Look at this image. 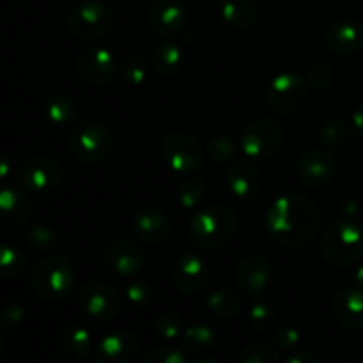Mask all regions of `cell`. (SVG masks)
<instances>
[{"label":"cell","instance_id":"18","mask_svg":"<svg viewBox=\"0 0 363 363\" xmlns=\"http://www.w3.org/2000/svg\"><path fill=\"white\" fill-rule=\"evenodd\" d=\"M103 261L113 275L121 279H133L142 272L145 262L144 250L128 240H116L103 252Z\"/></svg>","mask_w":363,"mask_h":363},{"label":"cell","instance_id":"44","mask_svg":"<svg viewBox=\"0 0 363 363\" xmlns=\"http://www.w3.org/2000/svg\"><path fill=\"white\" fill-rule=\"evenodd\" d=\"M339 215H340V218L362 222L363 204L354 197H344L342 201L339 202Z\"/></svg>","mask_w":363,"mask_h":363},{"label":"cell","instance_id":"15","mask_svg":"<svg viewBox=\"0 0 363 363\" xmlns=\"http://www.w3.org/2000/svg\"><path fill=\"white\" fill-rule=\"evenodd\" d=\"M77 69L82 80L92 87H108L117 77L116 57L99 46H91L78 53Z\"/></svg>","mask_w":363,"mask_h":363},{"label":"cell","instance_id":"35","mask_svg":"<svg viewBox=\"0 0 363 363\" xmlns=\"http://www.w3.org/2000/svg\"><path fill=\"white\" fill-rule=\"evenodd\" d=\"M240 363H279L280 353L279 347H273L269 344L255 342L250 346L243 347L238 354Z\"/></svg>","mask_w":363,"mask_h":363},{"label":"cell","instance_id":"48","mask_svg":"<svg viewBox=\"0 0 363 363\" xmlns=\"http://www.w3.org/2000/svg\"><path fill=\"white\" fill-rule=\"evenodd\" d=\"M353 279H354V282H357V286L360 287V289H363V262H360V264L354 268Z\"/></svg>","mask_w":363,"mask_h":363},{"label":"cell","instance_id":"23","mask_svg":"<svg viewBox=\"0 0 363 363\" xmlns=\"http://www.w3.org/2000/svg\"><path fill=\"white\" fill-rule=\"evenodd\" d=\"M332 314L342 328H363V289L350 287L339 291L332 301Z\"/></svg>","mask_w":363,"mask_h":363},{"label":"cell","instance_id":"45","mask_svg":"<svg viewBox=\"0 0 363 363\" xmlns=\"http://www.w3.org/2000/svg\"><path fill=\"white\" fill-rule=\"evenodd\" d=\"M25 315H27V311L21 303H16V301H11L4 307L2 311V326L7 328V326H18L23 323Z\"/></svg>","mask_w":363,"mask_h":363},{"label":"cell","instance_id":"28","mask_svg":"<svg viewBox=\"0 0 363 363\" xmlns=\"http://www.w3.org/2000/svg\"><path fill=\"white\" fill-rule=\"evenodd\" d=\"M60 344L77 360H85L94 351L91 332L82 325H67L60 332Z\"/></svg>","mask_w":363,"mask_h":363},{"label":"cell","instance_id":"32","mask_svg":"<svg viewBox=\"0 0 363 363\" xmlns=\"http://www.w3.org/2000/svg\"><path fill=\"white\" fill-rule=\"evenodd\" d=\"M206 188H208V183H206L204 177L191 176L188 179L181 181L176 191L177 204L183 209H195L204 199Z\"/></svg>","mask_w":363,"mask_h":363},{"label":"cell","instance_id":"38","mask_svg":"<svg viewBox=\"0 0 363 363\" xmlns=\"http://www.w3.org/2000/svg\"><path fill=\"white\" fill-rule=\"evenodd\" d=\"M184 323L174 312H162L155 318V330L165 340H179L184 332Z\"/></svg>","mask_w":363,"mask_h":363},{"label":"cell","instance_id":"39","mask_svg":"<svg viewBox=\"0 0 363 363\" xmlns=\"http://www.w3.org/2000/svg\"><path fill=\"white\" fill-rule=\"evenodd\" d=\"M275 308H273L272 303H264V301H259V303H254L248 311V323H250L252 330L259 333L268 332L269 328L275 323Z\"/></svg>","mask_w":363,"mask_h":363},{"label":"cell","instance_id":"10","mask_svg":"<svg viewBox=\"0 0 363 363\" xmlns=\"http://www.w3.org/2000/svg\"><path fill=\"white\" fill-rule=\"evenodd\" d=\"M163 162L177 174H191L204 163L206 149L194 135L184 131H172L160 144Z\"/></svg>","mask_w":363,"mask_h":363},{"label":"cell","instance_id":"42","mask_svg":"<svg viewBox=\"0 0 363 363\" xmlns=\"http://www.w3.org/2000/svg\"><path fill=\"white\" fill-rule=\"evenodd\" d=\"M300 340H301L300 330L294 328V326H291V325L280 326V328L275 332V335H273L275 347H279V350H282V351L296 350L298 344H300Z\"/></svg>","mask_w":363,"mask_h":363},{"label":"cell","instance_id":"6","mask_svg":"<svg viewBox=\"0 0 363 363\" xmlns=\"http://www.w3.org/2000/svg\"><path fill=\"white\" fill-rule=\"evenodd\" d=\"M67 145L78 162L84 165H94L108 158L113 149V137L101 123L85 121L71 130Z\"/></svg>","mask_w":363,"mask_h":363},{"label":"cell","instance_id":"41","mask_svg":"<svg viewBox=\"0 0 363 363\" xmlns=\"http://www.w3.org/2000/svg\"><path fill=\"white\" fill-rule=\"evenodd\" d=\"M147 363H186L188 353L183 347L176 346H160L145 354Z\"/></svg>","mask_w":363,"mask_h":363},{"label":"cell","instance_id":"25","mask_svg":"<svg viewBox=\"0 0 363 363\" xmlns=\"http://www.w3.org/2000/svg\"><path fill=\"white\" fill-rule=\"evenodd\" d=\"M220 14L229 27L236 30H250L257 21V9L252 0H222Z\"/></svg>","mask_w":363,"mask_h":363},{"label":"cell","instance_id":"34","mask_svg":"<svg viewBox=\"0 0 363 363\" xmlns=\"http://www.w3.org/2000/svg\"><path fill=\"white\" fill-rule=\"evenodd\" d=\"M206 152L215 163H227L236 156L238 144L230 135H215L206 145Z\"/></svg>","mask_w":363,"mask_h":363},{"label":"cell","instance_id":"46","mask_svg":"<svg viewBox=\"0 0 363 363\" xmlns=\"http://www.w3.org/2000/svg\"><path fill=\"white\" fill-rule=\"evenodd\" d=\"M284 362L286 363H321V358L315 353L308 350H293L287 351V354L284 357Z\"/></svg>","mask_w":363,"mask_h":363},{"label":"cell","instance_id":"37","mask_svg":"<svg viewBox=\"0 0 363 363\" xmlns=\"http://www.w3.org/2000/svg\"><path fill=\"white\" fill-rule=\"evenodd\" d=\"M124 296H126V301L130 303V307L138 311V308H145L151 303L152 296H155V291H152L151 284L142 279H137L128 282Z\"/></svg>","mask_w":363,"mask_h":363},{"label":"cell","instance_id":"22","mask_svg":"<svg viewBox=\"0 0 363 363\" xmlns=\"http://www.w3.org/2000/svg\"><path fill=\"white\" fill-rule=\"evenodd\" d=\"M325 43L333 55H354L363 48V23L353 18L335 21L326 30Z\"/></svg>","mask_w":363,"mask_h":363},{"label":"cell","instance_id":"5","mask_svg":"<svg viewBox=\"0 0 363 363\" xmlns=\"http://www.w3.org/2000/svg\"><path fill=\"white\" fill-rule=\"evenodd\" d=\"M286 142V130L282 124L269 117H259L250 121L241 130L240 144L247 158L262 162L280 152Z\"/></svg>","mask_w":363,"mask_h":363},{"label":"cell","instance_id":"3","mask_svg":"<svg viewBox=\"0 0 363 363\" xmlns=\"http://www.w3.org/2000/svg\"><path fill=\"white\" fill-rule=\"evenodd\" d=\"M323 259L333 268H350L363 257V227L354 220H335L319 243Z\"/></svg>","mask_w":363,"mask_h":363},{"label":"cell","instance_id":"29","mask_svg":"<svg viewBox=\"0 0 363 363\" xmlns=\"http://www.w3.org/2000/svg\"><path fill=\"white\" fill-rule=\"evenodd\" d=\"M208 308L216 318L233 319L241 312V298L230 289H216L208 296Z\"/></svg>","mask_w":363,"mask_h":363},{"label":"cell","instance_id":"47","mask_svg":"<svg viewBox=\"0 0 363 363\" xmlns=\"http://www.w3.org/2000/svg\"><path fill=\"white\" fill-rule=\"evenodd\" d=\"M351 130H353L354 140L363 144V105L354 108L351 113Z\"/></svg>","mask_w":363,"mask_h":363},{"label":"cell","instance_id":"21","mask_svg":"<svg viewBox=\"0 0 363 363\" xmlns=\"http://www.w3.org/2000/svg\"><path fill=\"white\" fill-rule=\"evenodd\" d=\"M131 227L138 240L147 245H163L172 233V222L169 216L155 206L140 208L133 215Z\"/></svg>","mask_w":363,"mask_h":363},{"label":"cell","instance_id":"31","mask_svg":"<svg viewBox=\"0 0 363 363\" xmlns=\"http://www.w3.org/2000/svg\"><path fill=\"white\" fill-rule=\"evenodd\" d=\"M319 138H321L323 147L330 149V151H339L353 140V130L344 121L333 119L321 128Z\"/></svg>","mask_w":363,"mask_h":363},{"label":"cell","instance_id":"27","mask_svg":"<svg viewBox=\"0 0 363 363\" xmlns=\"http://www.w3.org/2000/svg\"><path fill=\"white\" fill-rule=\"evenodd\" d=\"M43 112H45L46 121H48L50 124H53V126L66 128L71 126L73 123H77L78 119L77 103H74L69 96L64 94L50 96L45 101Z\"/></svg>","mask_w":363,"mask_h":363},{"label":"cell","instance_id":"24","mask_svg":"<svg viewBox=\"0 0 363 363\" xmlns=\"http://www.w3.org/2000/svg\"><path fill=\"white\" fill-rule=\"evenodd\" d=\"M181 347L186 351L191 357L197 354H209L218 344V335H216L215 328L209 325H201V323H194L184 328L183 335L179 339Z\"/></svg>","mask_w":363,"mask_h":363},{"label":"cell","instance_id":"20","mask_svg":"<svg viewBox=\"0 0 363 363\" xmlns=\"http://www.w3.org/2000/svg\"><path fill=\"white\" fill-rule=\"evenodd\" d=\"M236 286L241 293L250 298H257L264 293L272 282V266L261 255H247L241 259L234 273Z\"/></svg>","mask_w":363,"mask_h":363},{"label":"cell","instance_id":"33","mask_svg":"<svg viewBox=\"0 0 363 363\" xmlns=\"http://www.w3.org/2000/svg\"><path fill=\"white\" fill-rule=\"evenodd\" d=\"M0 268L6 280H14L27 269V254L14 245L4 243L0 248Z\"/></svg>","mask_w":363,"mask_h":363},{"label":"cell","instance_id":"7","mask_svg":"<svg viewBox=\"0 0 363 363\" xmlns=\"http://www.w3.org/2000/svg\"><path fill=\"white\" fill-rule=\"evenodd\" d=\"M16 183L28 194H48L55 190L64 179V167L60 162L46 155H28L14 167Z\"/></svg>","mask_w":363,"mask_h":363},{"label":"cell","instance_id":"8","mask_svg":"<svg viewBox=\"0 0 363 363\" xmlns=\"http://www.w3.org/2000/svg\"><path fill=\"white\" fill-rule=\"evenodd\" d=\"M308 89L311 85L307 78L301 74L293 73V71L280 73L269 82L266 89V105L279 116H293L303 108Z\"/></svg>","mask_w":363,"mask_h":363},{"label":"cell","instance_id":"14","mask_svg":"<svg viewBox=\"0 0 363 363\" xmlns=\"http://www.w3.org/2000/svg\"><path fill=\"white\" fill-rule=\"evenodd\" d=\"M142 342L130 330H112L96 342L92 360L99 363H133L140 357Z\"/></svg>","mask_w":363,"mask_h":363},{"label":"cell","instance_id":"9","mask_svg":"<svg viewBox=\"0 0 363 363\" xmlns=\"http://www.w3.org/2000/svg\"><path fill=\"white\" fill-rule=\"evenodd\" d=\"M112 25L113 11L101 0H84L74 6L67 16V30L84 41L103 38Z\"/></svg>","mask_w":363,"mask_h":363},{"label":"cell","instance_id":"11","mask_svg":"<svg viewBox=\"0 0 363 363\" xmlns=\"http://www.w3.org/2000/svg\"><path fill=\"white\" fill-rule=\"evenodd\" d=\"M78 305L82 314L91 321H110L121 312L119 291L108 282L89 280L80 287Z\"/></svg>","mask_w":363,"mask_h":363},{"label":"cell","instance_id":"19","mask_svg":"<svg viewBox=\"0 0 363 363\" xmlns=\"http://www.w3.org/2000/svg\"><path fill=\"white\" fill-rule=\"evenodd\" d=\"M225 181L233 195L245 201L259 197L264 188V176L261 169L255 165V160L252 162V158L230 163L225 172Z\"/></svg>","mask_w":363,"mask_h":363},{"label":"cell","instance_id":"4","mask_svg":"<svg viewBox=\"0 0 363 363\" xmlns=\"http://www.w3.org/2000/svg\"><path fill=\"white\" fill-rule=\"evenodd\" d=\"M32 291L46 301H60L71 293L74 284V269L67 257L50 254L39 259L28 277Z\"/></svg>","mask_w":363,"mask_h":363},{"label":"cell","instance_id":"40","mask_svg":"<svg viewBox=\"0 0 363 363\" xmlns=\"http://www.w3.org/2000/svg\"><path fill=\"white\" fill-rule=\"evenodd\" d=\"M305 78H307L311 89H314V91H326V89L333 85L335 73H333V69L328 64H314V66L308 67Z\"/></svg>","mask_w":363,"mask_h":363},{"label":"cell","instance_id":"30","mask_svg":"<svg viewBox=\"0 0 363 363\" xmlns=\"http://www.w3.org/2000/svg\"><path fill=\"white\" fill-rule=\"evenodd\" d=\"M23 243L32 254H50L59 243V236L50 225H32L25 230Z\"/></svg>","mask_w":363,"mask_h":363},{"label":"cell","instance_id":"43","mask_svg":"<svg viewBox=\"0 0 363 363\" xmlns=\"http://www.w3.org/2000/svg\"><path fill=\"white\" fill-rule=\"evenodd\" d=\"M32 66H34L35 73H38L39 69H43L41 78L53 77V74L59 73V69H60L59 53H55L53 50H45V52H41L38 57H35Z\"/></svg>","mask_w":363,"mask_h":363},{"label":"cell","instance_id":"2","mask_svg":"<svg viewBox=\"0 0 363 363\" xmlns=\"http://www.w3.org/2000/svg\"><path fill=\"white\" fill-rule=\"evenodd\" d=\"M238 215L233 208L222 202L204 206L190 222V241L199 250H218L234 240L238 233Z\"/></svg>","mask_w":363,"mask_h":363},{"label":"cell","instance_id":"49","mask_svg":"<svg viewBox=\"0 0 363 363\" xmlns=\"http://www.w3.org/2000/svg\"><path fill=\"white\" fill-rule=\"evenodd\" d=\"M0 169H2V179L6 181L7 179V172H9V162H7L6 156H4L2 162H0Z\"/></svg>","mask_w":363,"mask_h":363},{"label":"cell","instance_id":"17","mask_svg":"<svg viewBox=\"0 0 363 363\" xmlns=\"http://www.w3.org/2000/svg\"><path fill=\"white\" fill-rule=\"evenodd\" d=\"M209 266L204 259L195 252H183L176 259L172 268V282L177 291L186 296L201 293L209 282Z\"/></svg>","mask_w":363,"mask_h":363},{"label":"cell","instance_id":"13","mask_svg":"<svg viewBox=\"0 0 363 363\" xmlns=\"http://www.w3.org/2000/svg\"><path fill=\"white\" fill-rule=\"evenodd\" d=\"M298 176L311 190H323L335 181L337 160L326 147H311L298 158Z\"/></svg>","mask_w":363,"mask_h":363},{"label":"cell","instance_id":"26","mask_svg":"<svg viewBox=\"0 0 363 363\" xmlns=\"http://www.w3.org/2000/svg\"><path fill=\"white\" fill-rule=\"evenodd\" d=\"M184 59L186 55H184L183 46L174 41L162 43L152 52V66H155L156 73L163 78L176 77L183 69Z\"/></svg>","mask_w":363,"mask_h":363},{"label":"cell","instance_id":"1","mask_svg":"<svg viewBox=\"0 0 363 363\" xmlns=\"http://www.w3.org/2000/svg\"><path fill=\"white\" fill-rule=\"evenodd\" d=\"M266 227L280 247H307L321 229V211L318 202L308 195H280L269 206Z\"/></svg>","mask_w":363,"mask_h":363},{"label":"cell","instance_id":"12","mask_svg":"<svg viewBox=\"0 0 363 363\" xmlns=\"http://www.w3.org/2000/svg\"><path fill=\"white\" fill-rule=\"evenodd\" d=\"M34 213V204L25 188L4 186L0 191V230L4 238L23 233Z\"/></svg>","mask_w":363,"mask_h":363},{"label":"cell","instance_id":"36","mask_svg":"<svg viewBox=\"0 0 363 363\" xmlns=\"http://www.w3.org/2000/svg\"><path fill=\"white\" fill-rule=\"evenodd\" d=\"M119 74L126 84L130 85H142L147 78V66H145V60L142 55H128L126 59L121 62L119 66Z\"/></svg>","mask_w":363,"mask_h":363},{"label":"cell","instance_id":"16","mask_svg":"<svg viewBox=\"0 0 363 363\" xmlns=\"http://www.w3.org/2000/svg\"><path fill=\"white\" fill-rule=\"evenodd\" d=\"M147 25L160 38H176L188 21L184 0H151L147 6Z\"/></svg>","mask_w":363,"mask_h":363},{"label":"cell","instance_id":"50","mask_svg":"<svg viewBox=\"0 0 363 363\" xmlns=\"http://www.w3.org/2000/svg\"><path fill=\"white\" fill-rule=\"evenodd\" d=\"M360 223H362V227H363V218H362V222H360Z\"/></svg>","mask_w":363,"mask_h":363}]
</instances>
